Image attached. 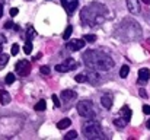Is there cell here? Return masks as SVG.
Returning <instances> with one entry per match:
<instances>
[{
  "mask_svg": "<svg viewBox=\"0 0 150 140\" xmlns=\"http://www.w3.org/2000/svg\"><path fill=\"white\" fill-rule=\"evenodd\" d=\"M71 32H73V26L71 25H69L66 29H64V32H63V40H70V37H71Z\"/></svg>",
  "mask_w": 150,
  "mask_h": 140,
  "instance_id": "obj_17",
  "label": "cell"
},
{
  "mask_svg": "<svg viewBox=\"0 0 150 140\" xmlns=\"http://www.w3.org/2000/svg\"><path fill=\"white\" fill-rule=\"evenodd\" d=\"M1 51H3V47H1V44H0V54H1Z\"/></svg>",
  "mask_w": 150,
  "mask_h": 140,
  "instance_id": "obj_38",
  "label": "cell"
},
{
  "mask_svg": "<svg viewBox=\"0 0 150 140\" xmlns=\"http://www.w3.org/2000/svg\"><path fill=\"white\" fill-rule=\"evenodd\" d=\"M35 35H37V32H35V29H34L32 26H29V28H28V35H26V40H29V41H32V40L35 38Z\"/></svg>",
  "mask_w": 150,
  "mask_h": 140,
  "instance_id": "obj_22",
  "label": "cell"
},
{
  "mask_svg": "<svg viewBox=\"0 0 150 140\" xmlns=\"http://www.w3.org/2000/svg\"><path fill=\"white\" fill-rule=\"evenodd\" d=\"M66 47L70 51H79V50H82L85 47V40H71V41H69L66 44Z\"/></svg>",
  "mask_w": 150,
  "mask_h": 140,
  "instance_id": "obj_6",
  "label": "cell"
},
{
  "mask_svg": "<svg viewBox=\"0 0 150 140\" xmlns=\"http://www.w3.org/2000/svg\"><path fill=\"white\" fill-rule=\"evenodd\" d=\"M77 66H79V64H77L73 58H67L64 63L57 64V66H55V70H57V72H61V73H66V72H70V70L76 69Z\"/></svg>",
  "mask_w": 150,
  "mask_h": 140,
  "instance_id": "obj_5",
  "label": "cell"
},
{
  "mask_svg": "<svg viewBox=\"0 0 150 140\" xmlns=\"http://www.w3.org/2000/svg\"><path fill=\"white\" fill-rule=\"evenodd\" d=\"M4 43H6V38L3 35H0V44H4Z\"/></svg>",
  "mask_w": 150,
  "mask_h": 140,
  "instance_id": "obj_34",
  "label": "cell"
},
{
  "mask_svg": "<svg viewBox=\"0 0 150 140\" xmlns=\"http://www.w3.org/2000/svg\"><path fill=\"white\" fill-rule=\"evenodd\" d=\"M88 82H91L92 85H100L102 83V77L99 76V73L96 70H92L88 73Z\"/></svg>",
  "mask_w": 150,
  "mask_h": 140,
  "instance_id": "obj_11",
  "label": "cell"
},
{
  "mask_svg": "<svg viewBox=\"0 0 150 140\" xmlns=\"http://www.w3.org/2000/svg\"><path fill=\"white\" fill-rule=\"evenodd\" d=\"M128 73H130V67H128L127 64H124V66L121 67V70H120V76H121L122 79H125V77L128 76Z\"/></svg>",
  "mask_w": 150,
  "mask_h": 140,
  "instance_id": "obj_18",
  "label": "cell"
},
{
  "mask_svg": "<svg viewBox=\"0 0 150 140\" xmlns=\"http://www.w3.org/2000/svg\"><path fill=\"white\" fill-rule=\"evenodd\" d=\"M83 61H85L86 67H89L91 70L106 72L114 67V60L102 51H93V50L86 51L83 54Z\"/></svg>",
  "mask_w": 150,
  "mask_h": 140,
  "instance_id": "obj_1",
  "label": "cell"
},
{
  "mask_svg": "<svg viewBox=\"0 0 150 140\" xmlns=\"http://www.w3.org/2000/svg\"><path fill=\"white\" fill-rule=\"evenodd\" d=\"M143 112L150 115V105H143Z\"/></svg>",
  "mask_w": 150,
  "mask_h": 140,
  "instance_id": "obj_32",
  "label": "cell"
},
{
  "mask_svg": "<svg viewBox=\"0 0 150 140\" xmlns=\"http://www.w3.org/2000/svg\"><path fill=\"white\" fill-rule=\"evenodd\" d=\"M127 7L133 15L140 13V0H127Z\"/></svg>",
  "mask_w": 150,
  "mask_h": 140,
  "instance_id": "obj_9",
  "label": "cell"
},
{
  "mask_svg": "<svg viewBox=\"0 0 150 140\" xmlns=\"http://www.w3.org/2000/svg\"><path fill=\"white\" fill-rule=\"evenodd\" d=\"M45 108H47V102L44 101V99H40L38 102H37V105H35V111H45Z\"/></svg>",
  "mask_w": 150,
  "mask_h": 140,
  "instance_id": "obj_16",
  "label": "cell"
},
{
  "mask_svg": "<svg viewBox=\"0 0 150 140\" xmlns=\"http://www.w3.org/2000/svg\"><path fill=\"white\" fill-rule=\"evenodd\" d=\"M77 137V131H74V130H71V131H69L67 134H64V139L69 140V139H76Z\"/></svg>",
  "mask_w": 150,
  "mask_h": 140,
  "instance_id": "obj_24",
  "label": "cell"
},
{
  "mask_svg": "<svg viewBox=\"0 0 150 140\" xmlns=\"http://www.w3.org/2000/svg\"><path fill=\"white\" fill-rule=\"evenodd\" d=\"M70 126H71V120H70V118H63V120H60V121L57 123V129H60V130L69 129Z\"/></svg>",
  "mask_w": 150,
  "mask_h": 140,
  "instance_id": "obj_15",
  "label": "cell"
},
{
  "mask_svg": "<svg viewBox=\"0 0 150 140\" xmlns=\"http://www.w3.org/2000/svg\"><path fill=\"white\" fill-rule=\"evenodd\" d=\"M83 136L86 139H98V137H102V129H100L99 123H96V121H88L83 126Z\"/></svg>",
  "mask_w": 150,
  "mask_h": 140,
  "instance_id": "obj_3",
  "label": "cell"
},
{
  "mask_svg": "<svg viewBox=\"0 0 150 140\" xmlns=\"http://www.w3.org/2000/svg\"><path fill=\"white\" fill-rule=\"evenodd\" d=\"M51 99H52V102H54V107L58 108V107H60V99H58V96H57V95H52Z\"/></svg>",
  "mask_w": 150,
  "mask_h": 140,
  "instance_id": "obj_29",
  "label": "cell"
},
{
  "mask_svg": "<svg viewBox=\"0 0 150 140\" xmlns=\"http://www.w3.org/2000/svg\"><path fill=\"white\" fill-rule=\"evenodd\" d=\"M74 80H76L77 83H83V82L88 80V75H77V76L74 77Z\"/></svg>",
  "mask_w": 150,
  "mask_h": 140,
  "instance_id": "obj_23",
  "label": "cell"
},
{
  "mask_svg": "<svg viewBox=\"0 0 150 140\" xmlns=\"http://www.w3.org/2000/svg\"><path fill=\"white\" fill-rule=\"evenodd\" d=\"M114 124L117 126V127H120V129H122V127H125V124H127V121L122 118V117H118V118H115L114 120Z\"/></svg>",
  "mask_w": 150,
  "mask_h": 140,
  "instance_id": "obj_19",
  "label": "cell"
},
{
  "mask_svg": "<svg viewBox=\"0 0 150 140\" xmlns=\"http://www.w3.org/2000/svg\"><path fill=\"white\" fill-rule=\"evenodd\" d=\"M23 53H25V54H31V53H32V41L26 40L25 47H23Z\"/></svg>",
  "mask_w": 150,
  "mask_h": 140,
  "instance_id": "obj_21",
  "label": "cell"
},
{
  "mask_svg": "<svg viewBox=\"0 0 150 140\" xmlns=\"http://www.w3.org/2000/svg\"><path fill=\"white\" fill-rule=\"evenodd\" d=\"M15 69H16V73H18L19 76L25 77V76H28V75L31 73V63H29L28 60H19V61L16 63Z\"/></svg>",
  "mask_w": 150,
  "mask_h": 140,
  "instance_id": "obj_4",
  "label": "cell"
},
{
  "mask_svg": "<svg viewBox=\"0 0 150 140\" xmlns=\"http://www.w3.org/2000/svg\"><path fill=\"white\" fill-rule=\"evenodd\" d=\"M143 3H146V4H150V0H142Z\"/></svg>",
  "mask_w": 150,
  "mask_h": 140,
  "instance_id": "obj_37",
  "label": "cell"
},
{
  "mask_svg": "<svg viewBox=\"0 0 150 140\" xmlns=\"http://www.w3.org/2000/svg\"><path fill=\"white\" fill-rule=\"evenodd\" d=\"M40 70H41V73H42V75H45V76L48 75V76H50V73H51V69H50V67H48V66H42V67H41Z\"/></svg>",
  "mask_w": 150,
  "mask_h": 140,
  "instance_id": "obj_27",
  "label": "cell"
},
{
  "mask_svg": "<svg viewBox=\"0 0 150 140\" xmlns=\"http://www.w3.org/2000/svg\"><path fill=\"white\" fill-rule=\"evenodd\" d=\"M3 16V1L0 3V18Z\"/></svg>",
  "mask_w": 150,
  "mask_h": 140,
  "instance_id": "obj_35",
  "label": "cell"
},
{
  "mask_svg": "<svg viewBox=\"0 0 150 140\" xmlns=\"http://www.w3.org/2000/svg\"><path fill=\"white\" fill-rule=\"evenodd\" d=\"M139 93H140V96H142V98H147V96H149V95H147V92H146L144 89H140V91H139Z\"/></svg>",
  "mask_w": 150,
  "mask_h": 140,
  "instance_id": "obj_33",
  "label": "cell"
},
{
  "mask_svg": "<svg viewBox=\"0 0 150 140\" xmlns=\"http://www.w3.org/2000/svg\"><path fill=\"white\" fill-rule=\"evenodd\" d=\"M83 40L88 41V43H95V41H96V35H92V34H89V35H83Z\"/></svg>",
  "mask_w": 150,
  "mask_h": 140,
  "instance_id": "obj_25",
  "label": "cell"
},
{
  "mask_svg": "<svg viewBox=\"0 0 150 140\" xmlns=\"http://www.w3.org/2000/svg\"><path fill=\"white\" fill-rule=\"evenodd\" d=\"M18 51H19V45H18V44H13L12 48H10V54H12V55H16Z\"/></svg>",
  "mask_w": 150,
  "mask_h": 140,
  "instance_id": "obj_30",
  "label": "cell"
},
{
  "mask_svg": "<svg viewBox=\"0 0 150 140\" xmlns=\"http://www.w3.org/2000/svg\"><path fill=\"white\" fill-rule=\"evenodd\" d=\"M10 101H12L10 93L7 91H0V102H1V105H7Z\"/></svg>",
  "mask_w": 150,
  "mask_h": 140,
  "instance_id": "obj_14",
  "label": "cell"
},
{
  "mask_svg": "<svg viewBox=\"0 0 150 140\" xmlns=\"http://www.w3.org/2000/svg\"><path fill=\"white\" fill-rule=\"evenodd\" d=\"M61 4L69 15H73V12L77 7V0H61Z\"/></svg>",
  "mask_w": 150,
  "mask_h": 140,
  "instance_id": "obj_7",
  "label": "cell"
},
{
  "mask_svg": "<svg viewBox=\"0 0 150 140\" xmlns=\"http://www.w3.org/2000/svg\"><path fill=\"white\" fill-rule=\"evenodd\" d=\"M146 126H147V129L150 130V120H147V123H146Z\"/></svg>",
  "mask_w": 150,
  "mask_h": 140,
  "instance_id": "obj_36",
  "label": "cell"
},
{
  "mask_svg": "<svg viewBox=\"0 0 150 140\" xmlns=\"http://www.w3.org/2000/svg\"><path fill=\"white\" fill-rule=\"evenodd\" d=\"M7 60H9V55H6V54H0V66H6V63H7Z\"/></svg>",
  "mask_w": 150,
  "mask_h": 140,
  "instance_id": "obj_26",
  "label": "cell"
},
{
  "mask_svg": "<svg viewBox=\"0 0 150 140\" xmlns=\"http://www.w3.org/2000/svg\"><path fill=\"white\" fill-rule=\"evenodd\" d=\"M60 96L64 99V101H71V99H74L76 96H77V93L74 92V91H71V89H66V91H63V92L60 93Z\"/></svg>",
  "mask_w": 150,
  "mask_h": 140,
  "instance_id": "obj_13",
  "label": "cell"
},
{
  "mask_svg": "<svg viewBox=\"0 0 150 140\" xmlns=\"http://www.w3.org/2000/svg\"><path fill=\"white\" fill-rule=\"evenodd\" d=\"M4 28H6V29H12V28H15V29H19V26H16V25H15L13 22H10V21L4 23Z\"/></svg>",
  "mask_w": 150,
  "mask_h": 140,
  "instance_id": "obj_28",
  "label": "cell"
},
{
  "mask_svg": "<svg viewBox=\"0 0 150 140\" xmlns=\"http://www.w3.org/2000/svg\"><path fill=\"white\" fill-rule=\"evenodd\" d=\"M131 115H133V112H131V109H130V107H127V105H124L121 109H120V117H122L127 123L131 120Z\"/></svg>",
  "mask_w": 150,
  "mask_h": 140,
  "instance_id": "obj_12",
  "label": "cell"
},
{
  "mask_svg": "<svg viewBox=\"0 0 150 140\" xmlns=\"http://www.w3.org/2000/svg\"><path fill=\"white\" fill-rule=\"evenodd\" d=\"M15 80H16V76H15L13 73H7V75H6V77H4V82H6L7 85H12Z\"/></svg>",
  "mask_w": 150,
  "mask_h": 140,
  "instance_id": "obj_20",
  "label": "cell"
},
{
  "mask_svg": "<svg viewBox=\"0 0 150 140\" xmlns=\"http://www.w3.org/2000/svg\"><path fill=\"white\" fill-rule=\"evenodd\" d=\"M149 79H150L149 69H146V67L140 69V70H139V83H140V85H144V83H147Z\"/></svg>",
  "mask_w": 150,
  "mask_h": 140,
  "instance_id": "obj_10",
  "label": "cell"
},
{
  "mask_svg": "<svg viewBox=\"0 0 150 140\" xmlns=\"http://www.w3.org/2000/svg\"><path fill=\"white\" fill-rule=\"evenodd\" d=\"M76 109L79 112L80 117L83 118H88V120H92L96 114L95 111V107L92 104V101H88V99H83V101H79L77 105H76Z\"/></svg>",
  "mask_w": 150,
  "mask_h": 140,
  "instance_id": "obj_2",
  "label": "cell"
},
{
  "mask_svg": "<svg viewBox=\"0 0 150 140\" xmlns=\"http://www.w3.org/2000/svg\"><path fill=\"white\" fill-rule=\"evenodd\" d=\"M112 102H114V98L111 93H105L102 98H100V105L105 108V109H111L112 108Z\"/></svg>",
  "mask_w": 150,
  "mask_h": 140,
  "instance_id": "obj_8",
  "label": "cell"
},
{
  "mask_svg": "<svg viewBox=\"0 0 150 140\" xmlns=\"http://www.w3.org/2000/svg\"><path fill=\"white\" fill-rule=\"evenodd\" d=\"M18 13H19V9H18V7H12V9H10V16H12V18H15Z\"/></svg>",
  "mask_w": 150,
  "mask_h": 140,
  "instance_id": "obj_31",
  "label": "cell"
}]
</instances>
